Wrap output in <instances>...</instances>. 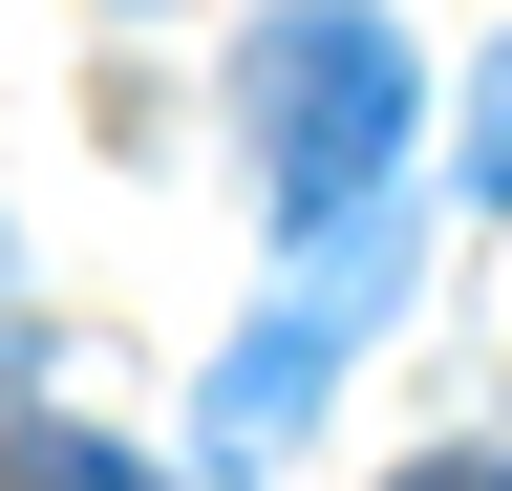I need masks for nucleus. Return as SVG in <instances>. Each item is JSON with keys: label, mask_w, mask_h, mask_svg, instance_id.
<instances>
[{"label": "nucleus", "mask_w": 512, "mask_h": 491, "mask_svg": "<svg viewBox=\"0 0 512 491\" xmlns=\"http://www.w3.org/2000/svg\"><path fill=\"white\" fill-rule=\"evenodd\" d=\"M406 129H427V65L384 0H278V22L235 43V150L278 214H363L406 193Z\"/></svg>", "instance_id": "f257e3e1"}, {"label": "nucleus", "mask_w": 512, "mask_h": 491, "mask_svg": "<svg viewBox=\"0 0 512 491\" xmlns=\"http://www.w3.org/2000/svg\"><path fill=\"white\" fill-rule=\"evenodd\" d=\"M384 299H406V193L299 214V278L256 299V321H235V363L192 385V470H278V427H299V406L384 342Z\"/></svg>", "instance_id": "f03ea898"}, {"label": "nucleus", "mask_w": 512, "mask_h": 491, "mask_svg": "<svg viewBox=\"0 0 512 491\" xmlns=\"http://www.w3.org/2000/svg\"><path fill=\"white\" fill-rule=\"evenodd\" d=\"M0 491H171V470H128L107 427H64V406H22V427H0Z\"/></svg>", "instance_id": "7ed1b4c3"}, {"label": "nucleus", "mask_w": 512, "mask_h": 491, "mask_svg": "<svg viewBox=\"0 0 512 491\" xmlns=\"http://www.w3.org/2000/svg\"><path fill=\"white\" fill-rule=\"evenodd\" d=\"M470 193L512 214V43H491V65H470Z\"/></svg>", "instance_id": "20e7f679"}, {"label": "nucleus", "mask_w": 512, "mask_h": 491, "mask_svg": "<svg viewBox=\"0 0 512 491\" xmlns=\"http://www.w3.org/2000/svg\"><path fill=\"white\" fill-rule=\"evenodd\" d=\"M384 491H512V470L491 449H427V470H384Z\"/></svg>", "instance_id": "39448f33"}]
</instances>
